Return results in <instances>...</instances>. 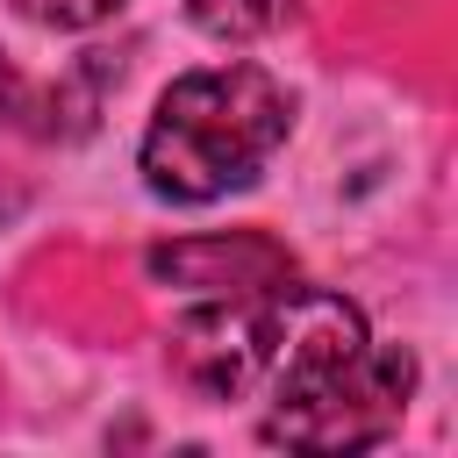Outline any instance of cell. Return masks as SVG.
<instances>
[{"label": "cell", "instance_id": "6", "mask_svg": "<svg viewBox=\"0 0 458 458\" xmlns=\"http://www.w3.org/2000/svg\"><path fill=\"white\" fill-rule=\"evenodd\" d=\"M129 0H14V14L21 21H36V29H100V21H114Z\"/></svg>", "mask_w": 458, "mask_h": 458}, {"label": "cell", "instance_id": "3", "mask_svg": "<svg viewBox=\"0 0 458 458\" xmlns=\"http://www.w3.org/2000/svg\"><path fill=\"white\" fill-rule=\"evenodd\" d=\"M150 272L208 293V301H229V293H258L272 279H286V250L265 243V236H208V243H172V250H150Z\"/></svg>", "mask_w": 458, "mask_h": 458}, {"label": "cell", "instance_id": "1", "mask_svg": "<svg viewBox=\"0 0 458 458\" xmlns=\"http://www.w3.org/2000/svg\"><path fill=\"white\" fill-rule=\"evenodd\" d=\"M179 372L215 401H265V444L365 451L379 444L415 386L401 344H372L344 293L272 279L258 293L208 301L179 322Z\"/></svg>", "mask_w": 458, "mask_h": 458}, {"label": "cell", "instance_id": "5", "mask_svg": "<svg viewBox=\"0 0 458 458\" xmlns=\"http://www.w3.org/2000/svg\"><path fill=\"white\" fill-rule=\"evenodd\" d=\"M293 7H301V0H186L193 29H208V36H222V43H258V36L286 29Z\"/></svg>", "mask_w": 458, "mask_h": 458}, {"label": "cell", "instance_id": "2", "mask_svg": "<svg viewBox=\"0 0 458 458\" xmlns=\"http://www.w3.org/2000/svg\"><path fill=\"white\" fill-rule=\"evenodd\" d=\"M293 129V100L258 64H208L157 93V114L143 129V186L157 200L200 208L236 186H250L272 150Z\"/></svg>", "mask_w": 458, "mask_h": 458}, {"label": "cell", "instance_id": "4", "mask_svg": "<svg viewBox=\"0 0 458 458\" xmlns=\"http://www.w3.org/2000/svg\"><path fill=\"white\" fill-rule=\"evenodd\" d=\"M100 86H107V64H79V79L64 86H29L7 57H0V114H14L21 129L36 136H57V129H86L93 107H100Z\"/></svg>", "mask_w": 458, "mask_h": 458}]
</instances>
